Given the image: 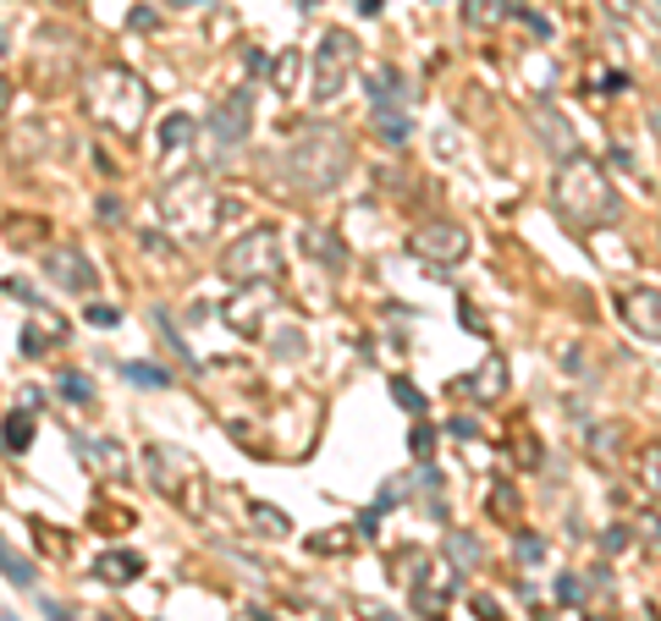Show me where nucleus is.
<instances>
[{
    "label": "nucleus",
    "instance_id": "obj_1",
    "mask_svg": "<svg viewBox=\"0 0 661 621\" xmlns=\"http://www.w3.org/2000/svg\"><path fill=\"white\" fill-rule=\"evenodd\" d=\"M276 171L298 199H325V193H337L348 182V171H354V138L343 127H330V122H303L281 144Z\"/></svg>",
    "mask_w": 661,
    "mask_h": 621
},
{
    "label": "nucleus",
    "instance_id": "obj_2",
    "mask_svg": "<svg viewBox=\"0 0 661 621\" xmlns=\"http://www.w3.org/2000/svg\"><path fill=\"white\" fill-rule=\"evenodd\" d=\"M551 210L573 232H606V226L623 221V199H617L612 177L590 155H573V160H562L551 171Z\"/></svg>",
    "mask_w": 661,
    "mask_h": 621
},
{
    "label": "nucleus",
    "instance_id": "obj_3",
    "mask_svg": "<svg viewBox=\"0 0 661 621\" xmlns=\"http://www.w3.org/2000/svg\"><path fill=\"white\" fill-rule=\"evenodd\" d=\"M83 105H89V116H94L100 127H111V133H138L144 116H149V89H144L138 72H127V67H105V72L89 78Z\"/></svg>",
    "mask_w": 661,
    "mask_h": 621
},
{
    "label": "nucleus",
    "instance_id": "obj_4",
    "mask_svg": "<svg viewBox=\"0 0 661 621\" xmlns=\"http://www.w3.org/2000/svg\"><path fill=\"white\" fill-rule=\"evenodd\" d=\"M155 204H160V221H166L171 232H182V237H210L215 221H221V193H215L210 171H182V177H171Z\"/></svg>",
    "mask_w": 661,
    "mask_h": 621
},
{
    "label": "nucleus",
    "instance_id": "obj_5",
    "mask_svg": "<svg viewBox=\"0 0 661 621\" xmlns=\"http://www.w3.org/2000/svg\"><path fill=\"white\" fill-rule=\"evenodd\" d=\"M281 264H287V253H281V232L276 226H254V232H243L221 253V275L232 286H265V281L281 275Z\"/></svg>",
    "mask_w": 661,
    "mask_h": 621
},
{
    "label": "nucleus",
    "instance_id": "obj_6",
    "mask_svg": "<svg viewBox=\"0 0 661 621\" xmlns=\"http://www.w3.org/2000/svg\"><path fill=\"white\" fill-rule=\"evenodd\" d=\"M354 72H359V39L348 34V29H330V34H320V45H314V83H309V100L314 105H330L348 83H354Z\"/></svg>",
    "mask_w": 661,
    "mask_h": 621
},
{
    "label": "nucleus",
    "instance_id": "obj_7",
    "mask_svg": "<svg viewBox=\"0 0 661 621\" xmlns=\"http://www.w3.org/2000/svg\"><path fill=\"white\" fill-rule=\"evenodd\" d=\"M408 105H414V94H408L403 72H397V67H376V72H370V116H376V133H381L392 149L408 144V133H414Z\"/></svg>",
    "mask_w": 661,
    "mask_h": 621
},
{
    "label": "nucleus",
    "instance_id": "obj_8",
    "mask_svg": "<svg viewBox=\"0 0 661 621\" xmlns=\"http://www.w3.org/2000/svg\"><path fill=\"white\" fill-rule=\"evenodd\" d=\"M144 462H149V473H155L160 495H171L182 511H204V467H199L193 456L166 451V445H149V451H144Z\"/></svg>",
    "mask_w": 661,
    "mask_h": 621
},
{
    "label": "nucleus",
    "instance_id": "obj_9",
    "mask_svg": "<svg viewBox=\"0 0 661 621\" xmlns=\"http://www.w3.org/2000/svg\"><path fill=\"white\" fill-rule=\"evenodd\" d=\"M248 122H254V89L243 83V89H232V94L210 111V122H204L210 155H215V160H232V149L248 138Z\"/></svg>",
    "mask_w": 661,
    "mask_h": 621
},
{
    "label": "nucleus",
    "instance_id": "obj_10",
    "mask_svg": "<svg viewBox=\"0 0 661 621\" xmlns=\"http://www.w3.org/2000/svg\"><path fill=\"white\" fill-rule=\"evenodd\" d=\"M469 248H474V237H469L463 221H425V226L408 232V253H419L425 264H441V270H447V264H463Z\"/></svg>",
    "mask_w": 661,
    "mask_h": 621
},
{
    "label": "nucleus",
    "instance_id": "obj_11",
    "mask_svg": "<svg viewBox=\"0 0 661 621\" xmlns=\"http://www.w3.org/2000/svg\"><path fill=\"white\" fill-rule=\"evenodd\" d=\"M414 572H419L414 577V616L419 621H447L452 616V572L436 566V561H425V555H419Z\"/></svg>",
    "mask_w": 661,
    "mask_h": 621
},
{
    "label": "nucleus",
    "instance_id": "obj_12",
    "mask_svg": "<svg viewBox=\"0 0 661 621\" xmlns=\"http://www.w3.org/2000/svg\"><path fill=\"white\" fill-rule=\"evenodd\" d=\"M617 308H623V325H628L634 336L661 341V286H628V292L617 297Z\"/></svg>",
    "mask_w": 661,
    "mask_h": 621
},
{
    "label": "nucleus",
    "instance_id": "obj_13",
    "mask_svg": "<svg viewBox=\"0 0 661 621\" xmlns=\"http://www.w3.org/2000/svg\"><path fill=\"white\" fill-rule=\"evenodd\" d=\"M529 122H535L540 144H546V149H551L557 160H573V155H584V149H579V138H573V127H568V116H562L557 105L535 100V105H529Z\"/></svg>",
    "mask_w": 661,
    "mask_h": 621
},
{
    "label": "nucleus",
    "instance_id": "obj_14",
    "mask_svg": "<svg viewBox=\"0 0 661 621\" xmlns=\"http://www.w3.org/2000/svg\"><path fill=\"white\" fill-rule=\"evenodd\" d=\"M51 281H61L67 292H94V286H100V270H94L78 248H61V253H51Z\"/></svg>",
    "mask_w": 661,
    "mask_h": 621
},
{
    "label": "nucleus",
    "instance_id": "obj_15",
    "mask_svg": "<svg viewBox=\"0 0 661 621\" xmlns=\"http://www.w3.org/2000/svg\"><path fill=\"white\" fill-rule=\"evenodd\" d=\"M458 391H463V396H474V402H496V396H507V363L491 352V358H485L469 380H458Z\"/></svg>",
    "mask_w": 661,
    "mask_h": 621
},
{
    "label": "nucleus",
    "instance_id": "obj_16",
    "mask_svg": "<svg viewBox=\"0 0 661 621\" xmlns=\"http://www.w3.org/2000/svg\"><path fill=\"white\" fill-rule=\"evenodd\" d=\"M72 445H78V456H83L94 473H105V478H122V473H127V456H122L111 440H94V434H72Z\"/></svg>",
    "mask_w": 661,
    "mask_h": 621
},
{
    "label": "nucleus",
    "instance_id": "obj_17",
    "mask_svg": "<svg viewBox=\"0 0 661 621\" xmlns=\"http://www.w3.org/2000/svg\"><path fill=\"white\" fill-rule=\"evenodd\" d=\"M94 572H100L105 583H133V577L144 572V561H138L133 550H105V555L94 561Z\"/></svg>",
    "mask_w": 661,
    "mask_h": 621
},
{
    "label": "nucleus",
    "instance_id": "obj_18",
    "mask_svg": "<svg viewBox=\"0 0 661 621\" xmlns=\"http://www.w3.org/2000/svg\"><path fill=\"white\" fill-rule=\"evenodd\" d=\"M303 242H309V253H320V259H325V270H343V264H348V248H343V237H330V232L309 226V232H303Z\"/></svg>",
    "mask_w": 661,
    "mask_h": 621
},
{
    "label": "nucleus",
    "instance_id": "obj_19",
    "mask_svg": "<svg viewBox=\"0 0 661 621\" xmlns=\"http://www.w3.org/2000/svg\"><path fill=\"white\" fill-rule=\"evenodd\" d=\"M298 72H303V56H298V50H281V56L270 61V83H276V94H292V89H298Z\"/></svg>",
    "mask_w": 661,
    "mask_h": 621
},
{
    "label": "nucleus",
    "instance_id": "obj_20",
    "mask_svg": "<svg viewBox=\"0 0 661 621\" xmlns=\"http://www.w3.org/2000/svg\"><path fill=\"white\" fill-rule=\"evenodd\" d=\"M56 391H61V402H72V407H89V402H94V380L78 374V369H61Z\"/></svg>",
    "mask_w": 661,
    "mask_h": 621
},
{
    "label": "nucleus",
    "instance_id": "obj_21",
    "mask_svg": "<svg viewBox=\"0 0 661 621\" xmlns=\"http://www.w3.org/2000/svg\"><path fill=\"white\" fill-rule=\"evenodd\" d=\"M182 144H193V116H188V111H171V116L160 122V149H182Z\"/></svg>",
    "mask_w": 661,
    "mask_h": 621
},
{
    "label": "nucleus",
    "instance_id": "obj_22",
    "mask_svg": "<svg viewBox=\"0 0 661 621\" xmlns=\"http://www.w3.org/2000/svg\"><path fill=\"white\" fill-rule=\"evenodd\" d=\"M61 336V325H23V336H18V352L23 358H45V347Z\"/></svg>",
    "mask_w": 661,
    "mask_h": 621
},
{
    "label": "nucleus",
    "instance_id": "obj_23",
    "mask_svg": "<svg viewBox=\"0 0 661 621\" xmlns=\"http://www.w3.org/2000/svg\"><path fill=\"white\" fill-rule=\"evenodd\" d=\"M34 445V413H7V451H29Z\"/></svg>",
    "mask_w": 661,
    "mask_h": 621
},
{
    "label": "nucleus",
    "instance_id": "obj_24",
    "mask_svg": "<svg viewBox=\"0 0 661 621\" xmlns=\"http://www.w3.org/2000/svg\"><path fill=\"white\" fill-rule=\"evenodd\" d=\"M447 555H452L458 566H480V561H485V544H480L474 533H447Z\"/></svg>",
    "mask_w": 661,
    "mask_h": 621
},
{
    "label": "nucleus",
    "instance_id": "obj_25",
    "mask_svg": "<svg viewBox=\"0 0 661 621\" xmlns=\"http://www.w3.org/2000/svg\"><path fill=\"white\" fill-rule=\"evenodd\" d=\"M513 7H507V0H469V7H463V18L474 23V29H491V23H502Z\"/></svg>",
    "mask_w": 661,
    "mask_h": 621
},
{
    "label": "nucleus",
    "instance_id": "obj_26",
    "mask_svg": "<svg viewBox=\"0 0 661 621\" xmlns=\"http://www.w3.org/2000/svg\"><path fill=\"white\" fill-rule=\"evenodd\" d=\"M270 352H276L281 363H287V358H303V352H309V336H303L298 325H287V330H276V336H270Z\"/></svg>",
    "mask_w": 661,
    "mask_h": 621
},
{
    "label": "nucleus",
    "instance_id": "obj_27",
    "mask_svg": "<svg viewBox=\"0 0 661 621\" xmlns=\"http://www.w3.org/2000/svg\"><path fill=\"white\" fill-rule=\"evenodd\" d=\"M248 517H254V528H259V533H287V528H292V517H287V511H276V506H265V500H254V506H248Z\"/></svg>",
    "mask_w": 661,
    "mask_h": 621
},
{
    "label": "nucleus",
    "instance_id": "obj_28",
    "mask_svg": "<svg viewBox=\"0 0 661 621\" xmlns=\"http://www.w3.org/2000/svg\"><path fill=\"white\" fill-rule=\"evenodd\" d=\"M639 484L661 500V445H645V451H639Z\"/></svg>",
    "mask_w": 661,
    "mask_h": 621
},
{
    "label": "nucleus",
    "instance_id": "obj_29",
    "mask_svg": "<svg viewBox=\"0 0 661 621\" xmlns=\"http://www.w3.org/2000/svg\"><path fill=\"white\" fill-rule=\"evenodd\" d=\"M127 380H133V385H149V391H166V385H171V374H166L160 363H127Z\"/></svg>",
    "mask_w": 661,
    "mask_h": 621
},
{
    "label": "nucleus",
    "instance_id": "obj_30",
    "mask_svg": "<svg viewBox=\"0 0 661 621\" xmlns=\"http://www.w3.org/2000/svg\"><path fill=\"white\" fill-rule=\"evenodd\" d=\"M617 424H601V429H590V456H601V462H612V451H617Z\"/></svg>",
    "mask_w": 661,
    "mask_h": 621
},
{
    "label": "nucleus",
    "instance_id": "obj_31",
    "mask_svg": "<svg viewBox=\"0 0 661 621\" xmlns=\"http://www.w3.org/2000/svg\"><path fill=\"white\" fill-rule=\"evenodd\" d=\"M392 396H397V407H403V413H419V418H425V396L414 391V380H403V374H397V380H392Z\"/></svg>",
    "mask_w": 661,
    "mask_h": 621
},
{
    "label": "nucleus",
    "instance_id": "obj_32",
    "mask_svg": "<svg viewBox=\"0 0 661 621\" xmlns=\"http://www.w3.org/2000/svg\"><path fill=\"white\" fill-rule=\"evenodd\" d=\"M226 325L243 330V336H254V330H259V314H254L248 303H232V308H226Z\"/></svg>",
    "mask_w": 661,
    "mask_h": 621
},
{
    "label": "nucleus",
    "instance_id": "obj_33",
    "mask_svg": "<svg viewBox=\"0 0 661 621\" xmlns=\"http://www.w3.org/2000/svg\"><path fill=\"white\" fill-rule=\"evenodd\" d=\"M7 583H18V588H29V583H34V566H29L12 544H7Z\"/></svg>",
    "mask_w": 661,
    "mask_h": 621
},
{
    "label": "nucleus",
    "instance_id": "obj_34",
    "mask_svg": "<svg viewBox=\"0 0 661 621\" xmlns=\"http://www.w3.org/2000/svg\"><path fill=\"white\" fill-rule=\"evenodd\" d=\"M408 451H414L419 462H430V451H436V429H425V424H419V429L408 434Z\"/></svg>",
    "mask_w": 661,
    "mask_h": 621
},
{
    "label": "nucleus",
    "instance_id": "obj_35",
    "mask_svg": "<svg viewBox=\"0 0 661 621\" xmlns=\"http://www.w3.org/2000/svg\"><path fill=\"white\" fill-rule=\"evenodd\" d=\"M601 12H606L612 23H634V12H639V7H634V0H601Z\"/></svg>",
    "mask_w": 661,
    "mask_h": 621
},
{
    "label": "nucleus",
    "instance_id": "obj_36",
    "mask_svg": "<svg viewBox=\"0 0 661 621\" xmlns=\"http://www.w3.org/2000/svg\"><path fill=\"white\" fill-rule=\"evenodd\" d=\"M89 325H100V330H116V325H122V308L100 303V308H89Z\"/></svg>",
    "mask_w": 661,
    "mask_h": 621
},
{
    "label": "nucleus",
    "instance_id": "obj_37",
    "mask_svg": "<svg viewBox=\"0 0 661 621\" xmlns=\"http://www.w3.org/2000/svg\"><path fill=\"white\" fill-rule=\"evenodd\" d=\"M557 599H562V605H579V599H584V583H579L573 572H568V577H557Z\"/></svg>",
    "mask_w": 661,
    "mask_h": 621
},
{
    "label": "nucleus",
    "instance_id": "obj_38",
    "mask_svg": "<svg viewBox=\"0 0 661 621\" xmlns=\"http://www.w3.org/2000/svg\"><path fill=\"white\" fill-rule=\"evenodd\" d=\"M447 434H452V440H474V434H480V424H474V418H463V413H458V418H452V424H447Z\"/></svg>",
    "mask_w": 661,
    "mask_h": 621
},
{
    "label": "nucleus",
    "instance_id": "obj_39",
    "mask_svg": "<svg viewBox=\"0 0 661 621\" xmlns=\"http://www.w3.org/2000/svg\"><path fill=\"white\" fill-rule=\"evenodd\" d=\"M518 555H524V561H540V555H546L540 533H518Z\"/></svg>",
    "mask_w": 661,
    "mask_h": 621
},
{
    "label": "nucleus",
    "instance_id": "obj_40",
    "mask_svg": "<svg viewBox=\"0 0 661 621\" xmlns=\"http://www.w3.org/2000/svg\"><path fill=\"white\" fill-rule=\"evenodd\" d=\"M474 616H480V621H502V605H496L491 594H474Z\"/></svg>",
    "mask_w": 661,
    "mask_h": 621
},
{
    "label": "nucleus",
    "instance_id": "obj_41",
    "mask_svg": "<svg viewBox=\"0 0 661 621\" xmlns=\"http://www.w3.org/2000/svg\"><path fill=\"white\" fill-rule=\"evenodd\" d=\"M144 248H149V253H160V259H177V248H171L160 232H144Z\"/></svg>",
    "mask_w": 661,
    "mask_h": 621
},
{
    "label": "nucleus",
    "instance_id": "obj_42",
    "mask_svg": "<svg viewBox=\"0 0 661 621\" xmlns=\"http://www.w3.org/2000/svg\"><path fill=\"white\" fill-rule=\"evenodd\" d=\"M100 221L116 226V221H122V204H116V199H100Z\"/></svg>",
    "mask_w": 661,
    "mask_h": 621
},
{
    "label": "nucleus",
    "instance_id": "obj_43",
    "mask_svg": "<svg viewBox=\"0 0 661 621\" xmlns=\"http://www.w3.org/2000/svg\"><path fill=\"white\" fill-rule=\"evenodd\" d=\"M458 319H463V325H469V330H474V336H485V319H480V314H474V308H469V303H463V308H458Z\"/></svg>",
    "mask_w": 661,
    "mask_h": 621
},
{
    "label": "nucleus",
    "instance_id": "obj_44",
    "mask_svg": "<svg viewBox=\"0 0 661 621\" xmlns=\"http://www.w3.org/2000/svg\"><path fill=\"white\" fill-rule=\"evenodd\" d=\"M639 528H645V539L661 550V517H639Z\"/></svg>",
    "mask_w": 661,
    "mask_h": 621
},
{
    "label": "nucleus",
    "instance_id": "obj_45",
    "mask_svg": "<svg viewBox=\"0 0 661 621\" xmlns=\"http://www.w3.org/2000/svg\"><path fill=\"white\" fill-rule=\"evenodd\" d=\"M127 23H133V29H155V12H149V7H133V18H127Z\"/></svg>",
    "mask_w": 661,
    "mask_h": 621
},
{
    "label": "nucleus",
    "instance_id": "obj_46",
    "mask_svg": "<svg viewBox=\"0 0 661 621\" xmlns=\"http://www.w3.org/2000/svg\"><path fill=\"white\" fill-rule=\"evenodd\" d=\"M617 89H628V78H623V72H606V78H601V94H617Z\"/></svg>",
    "mask_w": 661,
    "mask_h": 621
},
{
    "label": "nucleus",
    "instance_id": "obj_47",
    "mask_svg": "<svg viewBox=\"0 0 661 621\" xmlns=\"http://www.w3.org/2000/svg\"><path fill=\"white\" fill-rule=\"evenodd\" d=\"M386 12V0H359V18H381Z\"/></svg>",
    "mask_w": 661,
    "mask_h": 621
},
{
    "label": "nucleus",
    "instance_id": "obj_48",
    "mask_svg": "<svg viewBox=\"0 0 661 621\" xmlns=\"http://www.w3.org/2000/svg\"><path fill=\"white\" fill-rule=\"evenodd\" d=\"M639 12H645V18H650V23L661 29V0H639Z\"/></svg>",
    "mask_w": 661,
    "mask_h": 621
},
{
    "label": "nucleus",
    "instance_id": "obj_49",
    "mask_svg": "<svg viewBox=\"0 0 661 621\" xmlns=\"http://www.w3.org/2000/svg\"><path fill=\"white\" fill-rule=\"evenodd\" d=\"M365 616H370V621H397V616H392V610H381V605H365Z\"/></svg>",
    "mask_w": 661,
    "mask_h": 621
},
{
    "label": "nucleus",
    "instance_id": "obj_50",
    "mask_svg": "<svg viewBox=\"0 0 661 621\" xmlns=\"http://www.w3.org/2000/svg\"><path fill=\"white\" fill-rule=\"evenodd\" d=\"M51 621H72V616H67V610H61V605H51Z\"/></svg>",
    "mask_w": 661,
    "mask_h": 621
},
{
    "label": "nucleus",
    "instance_id": "obj_51",
    "mask_svg": "<svg viewBox=\"0 0 661 621\" xmlns=\"http://www.w3.org/2000/svg\"><path fill=\"white\" fill-rule=\"evenodd\" d=\"M171 7H177V12H188V7H199V0H171Z\"/></svg>",
    "mask_w": 661,
    "mask_h": 621
},
{
    "label": "nucleus",
    "instance_id": "obj_52",
    "mask_svg": "<svg viewBox=\"0 0 661 621\" xmlns=\"http://www.w3.org/2000/svg\"><path fill=\"white\" fill-rule=\"evenodd\" d=\"M298 7H303V12H309V7H320V0H298Z\"/></svg>",
    "mask_w": 661,
    "mask_h": 621
},
{
    "label": "nucleus",
    "instance_id": "obj_53",
    "mask_svg": "<svg viewBox=\"0 0 661 621\" xmlns=\"http://www.w3.org/2000/svg\"><path fill=\"white\" fill-rule=\"evenodd\" d=\"M590 621H612V616H590Z\"/></svg>",
    "mask_w": 661,
    "mask_h": 621
},
{
    "label": "nucleus",
    "instance_id": "obj_54",
    "mask_svg": "<svg viewBox=\"0 0 661 621\" xmlns=\"http://www.w3.org/2000/svg\"><path fill=\"white\" fill-rule=\"evenodd\" d=\"M7 621H18V616H7Z\"/></svg>",
    "mask_w": 661,
    "mask_h": 621
}]
</instances>
